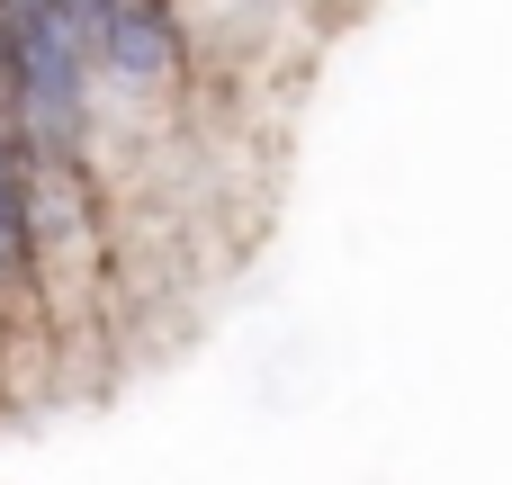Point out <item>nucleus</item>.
I'll list each match as a JSON object with an SVG mask.
<instances>
[{
    "instance_id": "nucleus-1",
    "label": "nucleus",
    "mask_w": 512,
    "mask_h": 485,
    "mask_svg": "<svg viewBox=\"0 0 512 485\" xmlns=\"http://www.w3.org/2000/svg\"><path fill=\"white\" fill-rule=\"evenodd\" d=\"M99 27H108V63H117V72H144V81L171 72V27H162L153 9H108Z\"/></svg>"
}]
</instances>
